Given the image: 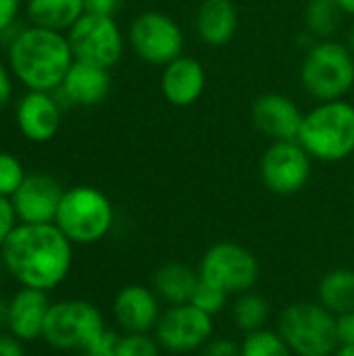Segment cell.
<instances>
[{
	"mask_svg": "<svg viewBox=\"0 0 354 356\" xmlns=\"http://www.w3.org/2000/svg\"><path fill=\"white\" fill-rule=\"evenodd\" d=\"M2 263L21 288L50 292L73 265V242L54 223H19L0 248Z\"/></svg>",
	"mask_w": 354,
	"mask_h": 356,
	"instance_id": "1",
	"label": "cell"
},
{
	"mask_svg": "<svg viewBox=\"0 0 354 356\" xmlns=\"http://www.w3.org/2000/svg\"><path fill=\"white\" fill-rule=\"evenodd\" d=\"M75 63L67 33L25 25L6 46V65L27 90L54 92Z\"/></svg>",
	"mask_w": 354,
	"mask_h": 356,
	"instance_id": "2",
	"label": "cell"
},
{
	"mask_svg": "<svg viewBox=\"0 0 354 356\" xmlns=\"http://www.w3.org/2000/svg\"><path fill=\"white\" fill-rule=\"evenodd\" d=\"M298 142L321 163L346 161L354 154V104L344 98L319 102L305 113Z\"/></svg>",
	"mask_w": 354,
	"mask_h": 356,
	"instance_id": "3",
	"label": "cell"
},
{
	"mask_svg": "<svg viewBox=\"0 0 354 356\" xmlns=\"http://www.w3.org/2000/svg\"><path fill=\"white\" fill-rule=\"evenodd\" d=\"M300 83L317 102L342 100L354 88V54L336 40H317L300 65Z\"/></svg>",
	"mask_w": 354,
	"mask_h": 356,
	"instance_id": "4",
	"label": "cell"
},
{
	"mask_svg": "<svg viewBox=\"0 0 354 356\" xmlns=\"http://www.w3.org/2000/svg\"><path fill=\"white\" fill-rule=\"evenodd\" d=\"M113 221L115 211L104 192L92 186H75L65 190L54 225L73 244L88 246L106 238Z\"/></svg>",
	"mask_w": 354,
	"mask_h": 356,
	"instance_id": "5",
	"label": "cell"
},
{
	"mask_svg": "<svg viewBox=\"0 0 354 356\" xmlns=\"http://www.w3.org/2000/svg\"><path fill=\"white\" fill-rule=\"evenodd\" d=\"M277 332L294 356H332L338 350L336 315L319 302H294L277 321Z\"/></svg>",
	"mask_w": 354,
	"mask_h": 356,
	"instance_id": "6",
	"label": "cell"
},
{
	"mask_svg": "<svg viewBox=\"0 0 354 356\" xmlns=\"http://www.w3.org/2000/svg\"><path fill=\"white\" fill-rule=\"evenodd\" d=\"M104 330L106 325L96 305L71 298L50 302L42 340L56 350L81 353L88 350Z\"/></svg>",
	"mask_w": 354,
	"mask_h": 356,
	"instance_id": "7",
	"label": "cell"
},
{
	"mask_svg": "<svg viewBox=\"0 0 354 356\" xmlns=\"http://www.w3.org/2000/svg\"><path fill=\"white\" fill-rule=\"evenodd\" d=\"M200 280L217 286L227 296L250 292L261 275L257 257L236 242H217L200 259Z\"/></svg>",
	"mask_w": 354,
	"mask_h": 356,
	"instance_id": "8",
	"label": "cell"
},
{
	"mask_svg": "<svg viewBox=\"0 0 354 356\" xmlns=\"http://www.w3.org/2000/svg\"><path fill=\"white\" fill-rule=\"evenodd\" d=\"M69 46L75 60L96 67H115L125 50V38L115 17L83 13L67 31Z\"/></svg>",
	"mask_w": 354,
	"mask_h": 356,
	"instance_id": "9",
	"label": "cell"
},
{
	"mask_svg": "<svg viewBox=\"0 0 354 356\" xmlns=\"http://www.w3.org/2000/svg\"><path fill=\"white\" fill-rule=\"evenodd\" d=\"M131 50L148 65L165 67L184 54L186 35L179 23L161 10L140 13L127 31Z\"/></svg>",
	"mask_w": 354,
	"mask_h": 356,
	"instance_id": "10",
	"label": "cell"
},
{
	"mask_svg": "<svg viewBox=\"0 0 354 356\" xmlns=\"http://www.w3.org/2000/svg\"><path fill=\"white\" fill-rule=\"evenodd\" d=\"M313 156L298 140L273 142L261 156L259 173L265 188L280 196L300 192L311 177Z\"/></svg>",
	"mask_w": 354,
	"mask_h": 356,
	"instance_id": "11",
	"label": "cell"
},
{
	"mask_svg": "<svg viewBox=\"0 0 354 356\" xmlns=\"http://www.w3.org/2000/svg\"><path fill=\"white\" fill-rule=\"evenodd\" d=\"M213 336V317L194 307L192 302L173 305L161 313L154 338L161 348L169 353H192L200 350Z\"/></svg>",
	"mask_w": 354,
	"mask_h": 356,
	"instance_id": "12",
	"label": "cell"
},
{
	"mask_svg": "<svg viewBox=\"0 0 354 356\" xmlns=\"http://www.w3.org/2000/svg\"><path fill=\"white\" fill-rule=\"evenodd\" d=\"M19 134L35 144L50 142L63 125V106L54 92L27 90L15 106Z\"/></svg>",
	"mask_w": 354,
	"mask_h": 356,
	"instance_id": "13",
	"label": "cell"
},
{
	"mask_svg": "<svg viewBox=\"0 0 354 356\" xmlns=\"http://www.w3.org/2000/svg\"><path fill=\"white\" fill-rule=\"evenodd\" d=\"M65 190L48 173H27L19 190L13 194V204L19 223H54Z\"/></svg>",
	"mask_w": 354,
	"mask_h": 356,
	"instance_id": "14",
	"label": "cell"
},
{
	"mask_svg": "<svg viewBox=\"0 0 354 356\" xmlns=\"http://www.w3.org/2000/svg\"><path fill=\"white\" fill-rule=\"evenodd\" d=\"M250 117H252V125L271 142L298 140L305 119L296 102L290 96L277 92L259 96L252 104Z\"/></svg>",
	"mask_w": 354,
	"mask_h": 356,
	"instance_id": "15",
	"label": "cell"
},
{
	"mask_svg": "<svg viewBox=\"0 0 354 356\" xmlns=\"http://www.w3.org/2000/svg\"><path fill=\"white\" fill-rule=\"evenodd\" d=\"M113 315L125 334H150L161 317V300L152 288L131 284L117 292Z\"/></svg>",
	"mask_w": 354,
	"mask_h": 356,
	"instance_id": "16",
	"label": "cell"
},
{
	"mask_svg": "<svg viewBox=\"0 0 354 356\" xmlns=\"http://www.w3.org/2000/svg\"><path fill=\"white\" fill-rule=\"evenodd\" d=\"M207 88V71L194 56L182 54L163 67L161 92L173 106H192L200 100Z\"/></svg>",
	"mask_w": 354,
	"mask_h": 356,
	"instance_id": "17",
	"label": "cell"
},
{
	"mask_svg": "<svg viewBox=\"0 0 354 356\" xmlns=\"http://www.w3.org/2000/svg\"><path fill=\"white\" fill-rule=\"evenodd\" d=\"M108 71L111 69L75 60L71 65V69L67 71L61 88L54 90V92L61 94L63 100H67L69 104L98 106L111 94V83L113 81H111V73Z\"/></svg>",
	"mask_w": 354,
	"mask_h": 356,
	"instance_id": "18",
	"label": "cell"
},
{
	"mask_svg": "<svg viewBox=\"0 0 354 356\" xmlns=\"http://www.w3.org/2000/svg\"><path fill=\"white\" fill-rule=\"evenodd\" d=\"M50 309L46 292L33 288H21L10 298L8 307V332L21 342H33L42 338L44 321Z\"/></svg>",
	"mask_w": 354,
	"mask_h": 356,
	"instance_id": "19",
	"label": "cell"
},
{
	"mask_svg": "<svg viewBox=\"0 0 354 356\" xmlns=\"http://www.w3.org/2000/svg\"><path fill=\"white\" fill-rule=\"evenodd\" d=\"M238 23L240 17L234 0H202L194 19L198 38L207 46H215V48L225 46L234 40L238 31Z\"/></svg>",
	"mask_w": 354,
	"mask_h": 356,
	"instance_id": "20",
	"label": "cell"
},
{
	"mask_svg": "<svg viewBox=\"0 0 354 356\" xmlns=\"http://www.w3.org/2000/svg\"><path fill=\"white\" fill-rule=\"evenodd\" d=\"M200 282L198 271L184 263H167L159 267L152 275V290L159 296V300L173 305H186L190 302L196 286Z\"/></svg>",
	"mask_w": 354,
	"mask_h": 356,
	"instance_id": "21",
	"label": "cell"
},
{
	"mask_svg": "<svg viewBox=\"0 0 354 356\" xmlns=\"http://www.w3.org/2000/svg\"><path fill=\"white\" fill-rule=\"evenodd\" d=\"M86 13V0H27L29 25L67 33Z\"/></svg>",
	"mask_w": 354,
	"mask_h": 356,
	"instance_id": "22",
	"label": "cell"
},
{
	"mask_svg": "<svg viewBox=\"0 0 354 356\" xmlns=\"http://www.w3.org/2000/svg\"><path fill=\"white\" fill-rule=\"evenodd\" d=\"M319 305L330 313L344 315L354 313V271L353 269H334L323 275L319 282Z\"/></svg>",
	"mask_w": 354,
	"mask_h": 356,
	"instance_id": "23",
	"label": "cell"
},
{
	"mask_svg": "<svg viewBox=\"0 0 354 356\" xmlns=\"http://www.w3.org/2000/svg\"><path fill=\"white\" fill-rule=\"evenodd\" d=\"M232 317L238 330H242L244 334L265 330L269 321V302L255 292L238 294L232 305Z\"/></svg>",
	"mask_w": 354,
	"mask_h": 356,
	"instance_id": "24",
	"label": "cell"
},
{
	"mask_svg": "<svg viewBox=\"0 0 354 356\" xmlns=\"http://www.w3.org/2000/svg\"><path fill=\"white\" fill-rule=\"evenodd\" d=\"M342 10L336 4V0H309L305 8V23L313 38L317 40H330L332 33H336Z\"/></svg>",
	"mask_w": 354,
	"mask_h": 356,
	"instance_id": "25",
	"label": "cell"
},
{
	"mask_svg": "<svg viewBox=\"0 0 354 356\" xmlns=\"http://www.w3.org/2000/svg\"><path fill=\"white\" fill-rule=\"evenodd\" d=\"M240 356H294L286 340L280 332L259 330L246 334L244 342L240 344Z\"/></svg>",
	"mask_w": 354,
	"mask_h": 356,
	"instance_id": "26",
	"label": "cell"
},
{
	"mask_svg": "<svg viewBox=\"0 0 354 356\" xmlns=\"http://www.w3.org/2000/svg\"><path fill=\"white\" fill-rule=\"evenodd\" d=\"M27 177L21 161L10 154L0 150V196L13 198V194L19 190V186L23 184V179Z\"/></svg>",
	"mask_w": 354,
	"mask_h": 356,
	"instance_id": "27",
	"label": "cell"
},
{
	"mask_svg": "<svg viewBox=\"0 0 354 356\" xmlns=\"http://www.w3.org/2000/svg\"><path fill=\"white\" fill-rule=\"evenodd\" d=\"M227 298H230V296H227L223 290H219L217 286H213V284L200 280L198 286H196V290H194V294H192V298H190V302H192L194 307H198L200 311H204L207 315L215 317V315H219V313L225 309Z\"/></svg>",
	"mask_w": 354,
	"mask_h": 356,
	"instance_id": "28",
	"label": "cell"
},
{
	"mask_svg": "<svg viewBox=\"0 0 354 356\" xmlns=\"http://www.w3.org/2000/svg\"><path fill=\"white\" fill-rule=\"evenodd\" d=\"M161 346L150 334H123L117 356H159Z\"/></svg>",
	"mask_w": 354,
	"mask_h": 356,
	"instance_id": "29",
	"label": "cell"
},
{
	"mask_svg": "<svg viewBox=\"0 0 354 356\" xmlns=\"http://www.w3.org/2000/svg\"><path fill=\"white\" fill-rule=\"evenodd\" d=\"M17 225H19V217H17L13 200L6 196H0V248L4 246V242L8 240V236L15 232Z\"/></svg>",
	"mask_w": 354,
	"mask_h": 356,
	"instance_id": "30",
	"label": "cell"
},
{
	"mask_svg": "<svg viewBox=\"0 0 354 356\" xmlns=\"http://www.w3.org/2000/svg\"><path fill=\"white\" fill-rule=\"evenodd\" d=\"M119 344H121V334L104 330L96 342L88 348V353H92L94 356H117L119 355Z\"/></svg>",
	"mask_w": 354,
	"mask_h": 356,
	"instance_id": "31",
	"label": "cell"
},
{
	"mask_svg": "<svg viewBox=\"0 0 354 356\" xmlns=\"http://www.w3.org/2000/svg\"><path fill=\"white\" fill-rule=\"evenodd\" d=\"M200 356H240V346L230 338H211L200 348Z\"/></svg>",
	"mask_w": 354,
	"mask_h": 356,
	"instance_id": "32",
	"label": "cell"
},
{
	"mask_svg": "<svg viewBox=\"0 0 354 356\" xmlns=\"http://www.w3.org/2000/svg\"><path fill=\"white\" fill-rule=\"evenodd\" d=\"M338 346H354V313H344L336 317Z\"/></svg>",
	"mask_w": 354,
	"mask_h": 356,
	"instance_id": "33",
	"label": "cell"
},
{
	"mask_svg": "<svg viewBox=\"0 0 354 356\" xmlns=\"http://www.w3.org/2000/svg\"><path fill=\"white\" fill-rule=\"evenodd\" d=\"M19 10L21 0H0V33L19 19Z\"/></svg>",
	"mask_w": 354,
	"mask_h": 356,
	"instance_id": "34",
	"label": "cell"
},
{
	"mask_svg": "<svg viewBox=\"0 0 354 356\" xmlns=\"http://www.w3.org/2000/svg\"><path fill=\"white\" fill-rule=\"evenodd\" d=\"M13 73L8 69V65H4L0 60V113L8 106V102L13 100Z\"/></svg>",
	"mask_w": 354,
	"mask_h": 356,
	"instance_id": "35",
	"label": "cell"
},
{
	"mask_svg": "<svg viewBox=\"0 0 354 356\" xmlns=\"http://www.w3.org/2000/svg\"><path fill=\"white\" fill-rule=\"evenodd\" d=\"M121 4H123V0H86V13L115 17L117 10L121 8Z\"/></svg>",
	"mask_w": 354,
	"mask_h": 356,
	"instance_id": "36",
	"label": "cell"
},
{
	"mask_svg": "<svg viewBox=\"0 0 354 356\" xmlns=\"http://www.w3.org/2000/svg\"><path fill=\"white\" fill-rule=\"evenodd\" d=\"M0 356H25L23 342L10 334H0Z\"/></svg>",
	"mask_w": 354,
	"mask_h": 356,
	"instance_id": "37",
	"label": "cell"
},
{
	"mask_svg": "<svg viewBox=\"0 0 354 356\" xmlns=\"http://www.w3.org/2000/svg\"><path fill=\"white\" fill-rule=\"evenodd\" d=\"M8 307H10V300L0 296V330L8 327Z\"/></svg>",
	"mask_w": 354,
	"mask_h": 356,
	"instance_id": "38",
	"label": "cell"
},
{
	"mask_svg": "<svg viewBox=\"0 0 354 356\" xmlns=\"http://www.w3.org/2000/svg\"><path fill=\"white\" fill-rule=\"evenodd\" d=\"M336 4L340 6V10H342L344 15L354 17V0H336Z\"/></svg>",
	"mask_w": 354,
	"mask_h": 356,
	"instance_id": "39",
	"label": "cell"
},
{
	"mask_svg": "<svg viewBox=\"0 0 354 356\" xmlns=\"http://www.w3.org/2000/svg\"><path fill=\"white\" fill-rule=\"evenodd\" d=\"M332 356H354V346H338V350Z\"/></svg>",
	"mask_w": 354,
	"mask_h": 356,
	"instance_id": "40",
	"label": "cell"
},
{
	"mask_svg": "<svg viewBox=\"0 0 354 356\" xmlns=\"http://www.w3.org/2000/svg\"><path fill=\"white\" fill-rule=\"evenodd\" d=\"M346 46L351 48V52L354 54V27L351 29V33H348V42H346Z\"/></svg>",
	"mask_w": 354,
	"mask_h": 356,
	"instance_id": "41",
	"label": "cell"
},
{
	"mask_svg": "<svg viewBox=\"0 0 354 356\" xmlns=\"http://www.w3.org/2000/svg\"><path fill=\"white\" fill-rule=\"evenodd\" d=\"M6 269H4V263H2V254H0V277H2V273H4Z\"/></svg>",
	"mask_w": 354,
	"mask_h": 356,
	"instance_id": "42",
	"label": "cell"
},
{
	"mask_svg": "<svg viewBox=\"0 0 354 356\" xmlns=\"http://www.w3.org/2000/svg\"><path fill=\"white\" fill-rule=\"evenodd\" d=\"M75 356H94L92 353H88V350H81V353H77Z\"/></svg>",
	"mask_w": 354,
	"mask_h": 356,
	"instance_id": "43",
	"label": "cell"
}]
</instances>
